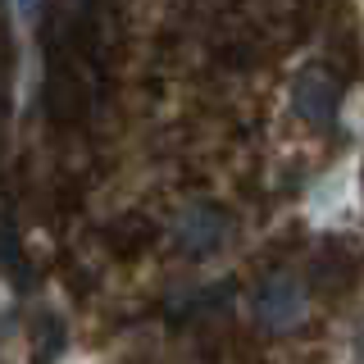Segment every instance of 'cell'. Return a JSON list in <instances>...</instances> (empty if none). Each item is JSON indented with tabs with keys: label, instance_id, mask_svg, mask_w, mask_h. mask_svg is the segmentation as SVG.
Masks as SVG:
<instances>
[{
	"label": "cell",
	"instance_id": "obj_1",
	"mask_svg": "<svg viewBox=\"0 0 364 364\" xmlns=\"http://www.w3.org/2000/svg\"><path fill=\"white\" fill-rule=\"evenodd\" d=\"M360 123V0H37L14 278L105 355L310 223Z\"/></svg>",
	"mask_w": 364,
	"mask_h": 364
},
{
	"label": "cell",
	"instance_id": "obj_2",
	"mask_svg": "<svg viewBox=\"0 0 364 364\" xmlns=\"http://www.w3.org/2000/svg\"><path fill=\"white\" fill-rule=\"evenodd\" d=\"M100 364H364V237L310 219Z\"/></svg>",
	"mask_w": 364,
	"mask_h": 364
},
{
	"label": "cell",
	"instance_id": "obj_3",
	"mask_svg": "<svg viewBox=\"0 0 364 364\" xmlns=\"http://www.w3.org/2000/svg\"><path fill=\"white\" fill-rule=\"evenodd\" d=\"M23 105V32L14 0H0V278H14L9 255V182H14V136Z\"/></svg>",
	"mask_w": 364,
	"mask_h": 364
}]
</instances>
